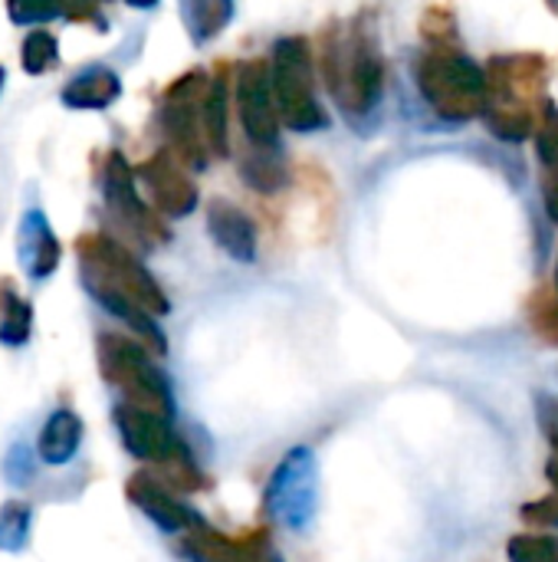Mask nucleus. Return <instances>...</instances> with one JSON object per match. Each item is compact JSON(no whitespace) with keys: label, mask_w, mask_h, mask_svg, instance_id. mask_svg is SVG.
<instances>
[{"label":"nucleus","mask_w":558,"mask_h":562,"mask_svg":"<svg viewBox=\"0 0 558 562\" xmlns=\"http://www.w3.org/2000/svg\"><path fill=\"white\" fill-rule=\"evenodd\" d=\"M319 72L335 102L355 115L368 112L382 99V53L362 26H329L322 33Z\"/></svg>","instance_id":"nucleus-1"},{"label":"nucleus","mask_w":558,"mask_h":562,"mask_svg":"<svg viewBox=\"0 0 558 562\" xmlns=\"http://www.w3.org/2000/svg\"><path fill=\"white\" fill-rule=\"evenodd\" d=\"M418 86L431 109L451 122L480 115L490 99L487 72L451 46H431L418 56Z\"/></svg>","instance_id":"nucleus-2"},{"label":"nucleus","mask_w":558,"mask_h":562,"mask_svg":"<svg viewBox=\"0 0 558 562\" xmlns=\"http://www.w3.org/2000/svg\"><path fill=\"white\" fill-rule=\"evenodd\" d=\"M273 95L280 119L296 132H316L329 125L326 109L316 102L312 49L303 36H286L273 46Z\"/></svg>","instance_id":"nucleus-3"},{"label":"nucleus","mask_w":558,"mask_h":562,"mask_svg":"<svg viewBox=\"0 0 558 562\" xmlns=\"http://www.w3.org/2000/svg\"><path fill=\"white\" fill-rule=\"evenodd\" d=\"M99 362L102 372L112 385L125 392V405L155 412L161 418L171 415V395L161 379V372L148 362L145 349L118 339V336H102L99 342Z\"/></svg>","instance_id":"nucleus-4"},{"label":"nucleus","mask_w":558,"mask_h":562,"mask_svg":"<svg viewBox=\"0 0 558 562\" xmlns=\"http://www.w3.org/2000/svg\"><path fill=\"white\" fill-rule=\"evenodd\" d=\"M266 510L289 530L309 527L316 514V461L312 451L296 448L276 468L266 487Z\"/></svg>","instance_id":"nucleus-5"},{"label":"nucleus","mask_w":558,"mask_h":562,"mask_svg":"<svg viewBox=\"0 0 558 562\" xmlns=\"http://www.w3.org/2000/svg\"><path fill=\"white\" fill-rule=\"evenodd\" d=\"M207 86L210 82L201 72H187L164 95L168 135L178 148V158H184L191 165H204V151H207V142L201 132V105H204Z\"/></svg>","instance_id":"nucleus-6"},{"label":"nucleus","mask_w":558,"mask_h":562,"mask_svg":"<svg viewBox=\"0 0 558 562\" xmlns=\"http://www.w3.org/2000/svg\"><path fill=\"white\" fill-rule=\"evenodd\" d=\"M237 109L253 145H276L280 109L273 95V69L266 59H247L237 72Z\"/></svg>","instance_id":"nucleus-7"},{"label":"nucleus","mask_w":558,"mask_h":562,"mask_svg":"<svg viewBox=\"0 0 558 562\" xmlns=\"http://www.w3.org/2000/svg\"><path fill=\"white\" fill-rule=\"evenodd\" d=\"M549 79V63L536 53H516V56H497L490 63L487 82L490 99L487 102H510V105H543V89Z\"/></svg>","instance_id":"nucleus-8"},{"label":"nucleus","mask_w":558,"mask_h":562,"mask_svg":"<svg viewBox=\"0 0 558 562\" xmlns=\"http://www.w3.org/2000/svg\"><path fill=\"white\" fill-rule=\"evenodd\" d=\"M115 422H118V431H122L125 448L135 458L161 461V464H174L181 458H191L184 451V445L171 435L168 418H161L155 412H145V408H135V405H118Z\"/></svg>","instance_id":"nucleus-9"},{"label":"nucleus","mask_w":558,"mask_h":562,"mask_svg":"<svg viewBox=\"0 0 558 562\" xmlns=\"http://www.w3.org/2000/svg\"><path fill=\"white\" fill-rule=\"evenodd\" d=\"M141 178L158 204V211L164 214H187L197 204V191L191 184V178L181 171L178 158L171 151H158L148 165H141Z\"/></svg>","instance_id":"nucleus-10"},{"label":"nucleus","mask_w":558,"mask_h":562,"mask_svg":"<svg viewBox=\"0 0 558 562\" xmlns=\"http://www.w3.org/2000/svg\"><path fill=\"white\" fill-rule=\"evenodd\" d=\"M128 497L161 527V530H168V533H178V530H187V527H194L197 520H194V514L184 507V504H178L174 501V494L164 487V484H158L155 477H132V484H128Z\"/></svg>","instance_id":"nucleus-11"},{"label":"nucleus","mask_w":558,"mask_h":562,"mask_svg":"<svg viewBox=\"0 0 558 562\" xmlns=\"http://www.w3.org/2000/svg\"><path fill=\"white\" fill-rule=\"evenodd\" d=\"M210 234L230 257H237V260L257 257V227L240 207H234L227 201H214L210 204Z\"/></svg>","instance_id":"nucleus-12"},{"label":"nucleus","mask_w":558,"mask_h":562,"mask_svg":"<svg viewBox=\"0 0 558 562\" xmlns=\"http://www.w3.org/2000/svg\"><path fill=\"white\" fill-rule=\"evenodd\" d=\"M20 260L33 280L49 277L59 263V247L39 214H26V221L20 227Z\"/></svg>","instance_id":"nucleus-13"},{"label":"nucleus","mask_w":558,"mask_h":562,"mask_svg":"<svg viewBox=\"0 0 558 562\" xmlns=\"http://www.w3.org/2000/svg\"><path fill=\"white\" fill-rule=\"evenodd\" d=\"M82 441V425L72 412H53L39 435V454L46 464H66Z\"/></svg>","instance_id":"nucleus-14"},{"label":"nucleus","mask_w":558,"mask_h":562,"mask_svg":"<svg viewBox=\"0 0 558 562\" xmlns=\"http://www.w3.org/2000/svg\"><path fill=\"white\" fill-rule=\"evenodd\" d=\"M201 132H204L207 151L227 155V82H224V76H217L207 86V95L201 105Z\"/></svg>","instance_id":"nucleus-15"},{"label":"nucleus","mask_w":558,"mask_h":562,"mask_svg":"<svg viewBox=\"0 0 558 562\" xmlns=\"http://www.w3.org/2000/svg\"><path fill=\"white\" fill-rule=\"evenodd\" d=\"M181 10L194 43H207L234 16V0H181Z\"/></svg>","instance_id":"nucleus-16"},{"label":"nucleus","mask_w":558,"mask_h":562,"mask_svg":"<svg viewBox=\"0 0 558 562\" xmlns=\"http://www.w3.org/2000/svg\"><path fill=\"white\" fill-rule=\"evenodd\" d=\"M118 79L109 69H86L66 86V102L86 105V109H102L118 95Z\"/></svg>","instance_id":"nucleus-17"},{"label":"nucleus","mask_w":558,"mask_h":562,"mask_svg":"<svg viewBox=\"0 0 558 562\" xmlns=\"http://www.w3.org/2000/svg\"><path fill=\"white\" fill-rule=\"evenodd\" d=\"M243 175L253 188L260 191H276L286 181V165L276 151V145H257L247 158H243Z\"/></svg>","instance_id":"nucleus-18"},{"label":"nucleus","mask_w":558,"mask_h":562,"mask_svg":"<svg viewBox=\"0 0 558 562\" xmlns=\"http://www.w3.org/2000/svg\"><path fill=\"white\" fill-rule=\"evenodd\" d=\"M26 333H30V306L7 286V296L0 300V339L7 346H16L26 339Z\"/></svg>","instance_id":"nucleus-19"},{"label":"nucleus","mask_w":558,"mask_h":562,"mask_svg":"<svg viewBox=\"0 0 558 562\" xmlns=\"http://www.w3.org/2000/svg\"><path fill=\"white\" fill-rule=\"evenodd\" d=\"M30 510L23 504H7L0 510V550H20L26 543Z\"/></svg>","instance_id":"nucleus-20"},{"label":"nucleus","mask_w":558,"mask_h":562,"mask_svg":"<svg viewBox=\"0 0 558 562\" xmlns=\"http://www.w3.org/2000/svg\"><path fill=\"white\" fill-rule=\"evenodd\" d=\"M513 562H558L556 537H520L510 547Z\"/></svg>","instance_id":"nucleus-21"},{"label":"nucleus","mask_w":558,"mask_h":562,"mask_svg":"<svg viewBox=\"0 0 558 562\" xmlns=\"http://www.w3.org/2000/svg\"><path fill=\"white\" fill-rule=\"evenodd\" d=\"M536 142H539V155L546 165H558V109L553 102L543 105V119H539V128H536Z\"/></svg>","instance_id":"nucleus-22"},{"label":"nucleus","mask_w":558,"mask_h":562,"mask_svg":"<svg viewBox=\"0 0 558 562\" xmlns=\"http://www.w3.org/2000/svg\"><path fill=\"white\" fill-rule=\"evenodd\" d=\"M56 63V40L49 33H36L26 40V49H23V66L30 72H39V69H49Z\"/></svg>","instance_id":"nucleus-23"},{"label":"nucleus","mask_w":558,"mask_h":562,"mask_svg":"<svg viewBox=\"0 0 558 562\" xmlns=\"http://www.w3.org/2000/svg\"><path fill=\"white\" fill-rule=\"evenodd\" d=\"M421 33L434 43V46H451L457 40V26H454V16L441 7H434L424 23H421Z\"/></svg>","instance_id":"nucleus-24"},{"label":"nucleus","mask_w":558,"mask_h":562,"mask_svg":"<svg viewBox=\"0 0 558 562\" xmlns=\"http://www.w3.org/2000/svg\"><path fill=\"white\" fill-rule=\"evenodd\" d=\"M13 20H26V23H39L59 13V0H13L10 3Z\"/></svg>","instance_id":"nucleus-25"},{"label":"nucleus","mask_w":558,"mask_h":562,"mask_svg":"<svg viewBox=\"0 0 558 562\" xmlns=\"http://www.w3.org/2000/svg\"><path fill=\"white\" fill-rule=\"evenodd\" d=\"M536 329L546 336V339H553L558 342V300H546L539 310H536Z\"/></svg>","instance_id":"nucleus-26"},{"label":"nucleus","mask_w":558,"mask_h":562,"mask_svg":"<svg viewBox=\"0 0 558 562\" xmlns=\"http://www.w3.org/2000/svg\"><path fill=\"white\" fill-rule=\"evenodd\" d=\"M526 520H536L543 527H558V497L539 501L533 507H526Z\"/></svg>","instance_id":"nucleus-27"},{"label":"nucleus","mask_w":558,"mask_h":562,"mask_svg":"<svg viewBox=\"0 0 558 562\" xmlns=\"http://www.w3.org/2000/svg\"><path fill=\"white\" fill-rule=\"evenodd\" d=\"M546 198H549V211H553V217H558V165L553 168V178H549Z\"/></svg>","instance_id":"nucleus-28"},{"label":"nucleus","mask_w":558,"mask_h":562,"mask_svg":"<svg viewBox=\"0 0 558 562\" xmlns=\"http://www.w3.org/2000/svg\"><path fill=\"white\" fill-rule=\"evenodd\" d=\"M128 3H135V7H151L155 0H128Z\"/></svg>","instance_id":"nucleus-29"},{"label":"nucleus","mask_w":558,"mask_h":562,"mask_svg":"<svg viewBox=\"0 0 558 562\" xmlns=\"http://www.w3.org/2000/svg\"><path fill=\"white\" fill-rule=\"evenodd\" d=\"M556 286H558V273H556Z\"/></svg>","instance_id":"nucleus-30"}]
</instances>
